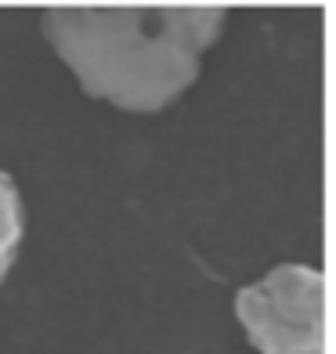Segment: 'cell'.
<instances>
[{
  "mask_svg": "<svg viewBox=\"0 0 336 354\" xmlns=\"http://www.w3.org/2000/svg\"><path fill=\"white\" fill-rule=\"evenodd\" d=\"M224 22V8H47L44 37L84 94L159 112L199 80Z\"/></svg>",
  "mask_w": 336,
  "mask_h": 354,
  "instance_id": "6da1fadb",
  "label": "cell"
},
{
  "mask_svg": "<svg viewBox=\"0 0 336 354\" xmlns=\"http://www.w3.org/2000/svg\"><path fill=\"white\" fill-rule=\"evenodd\" d=\"M235 318L257 354L326 351V275L311 264H279L235 293Z\"/></svg>",
  "mask_w": 336,
  "mask_h": 354,
  "instance_id": "7a4b0ae2",
  "label": "cell"
},
{
  "mask_svg": "<svg viewBox=\"0 0 336 354\" xmlns=\"http://www.w3.org/2000/svg\"><path fill=\"white\" fill-rule=\"evenodd\" d=\"M26 239V203L8 170H0V282L11 275Z\"/></svg>",
  "mask_w": 336,
  "mask_h": 354,
  "instance_id": "3957f363",
  "label": "cell"
}]
</instances>
